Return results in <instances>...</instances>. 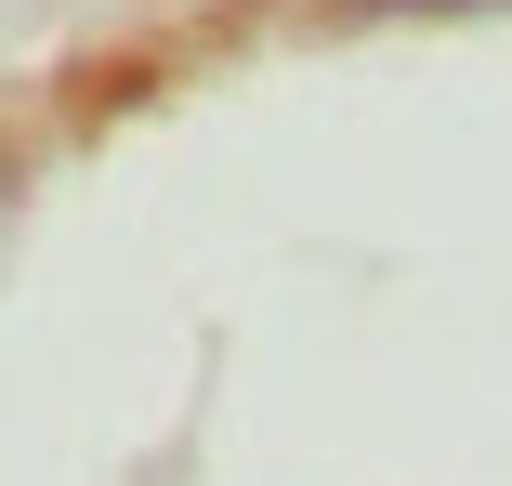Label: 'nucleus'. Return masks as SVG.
Listing matches in <instances>:
<instances>
[{
    "instance_id": "1",
    "label": "nucleus",
    "mask_w": 512,
    "mask_h": 486,
    "mask_svg": "<svg viewBox=\"0 0 512 486\" xmlns=\"http://www.w3.org/2000/svg\"><path fill=\"white\" fill-rule=\"evenodd\" d=\"M355 14H421V0H355Z\"/></svg>"
}]
</instances>
